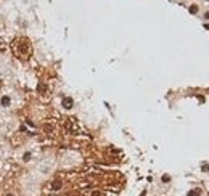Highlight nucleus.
<instances>
[{
	"label": "nucleus",
	"instance_id": "obj_1",
	"mask_svg": "<svg viewBox=\"0 0 209 196\" xmlns=\"http://www.w3.org/2000/svg\"><path fill=\"white\" fill-rule=\"evenodd\" d=\"M0 105H2V108H10L11 106V97L10 95H3V97L0 98Z\"/></svg>",
	"mask_w": 209,
	"mask_h": 196
},
{
	"label": "nucleus",
	"instance_id": "obj_2",
	"mask_svg": "<svg viewBox=\"0 0 209 196\" xmlns=\"http://www.w3.org/2000/svg\"><path fill=\"white\" fill-rule=\"evenodd\" d=\"M61 105H63V108H64V109H71V108H72V105H74V101H72V98H71V97H64V98H63V101H61Z\"/></svg>",
	"mask_w": 209,
	"mask_h": 196
},
{
	"label": "nucleus",
	"instance_id": "obj_3",
	"mask_svg": "<svg viewBox=\"0 0 209 196\" xmlns=\"http://www.w3.org/2000/svg\"><path fill=\"white\" fill-rule=\"evenodd\" d=\"M31 158H32V154L29 153V151H26V153L23 154V161H24V162H29V161H31Z\"/></svg>",
	"mask_w": 209,
	"mask_h": 196
},
{
	"label": "nucleus",
	"instance_id": "obj_4",
	"mask_svg": "<svg viewBox=\"0 0 209 196\" xmlns=\"http://www.w3.org/2000/svg\"><path fill=\"white\" fill-rule=\"evenodd\" d=\"M60 188H61V182L60 180H55L52 183V190H60Z\"/></svg>",
	"mask_w": 209,
	"mask_h": 196
},
{
	"label": "nucleus",
	"instance_id": "obj_5",
	"mask_svg": "<svg viewBox=\"0 0 209 196\" xmlns=\"http://www.w3.org/2000/svg\"><path fill=\"white\" fill-rule=\"evenodd\" d=\"M161 180L164 182V183H167V182H171V177H169V175H162V177H161Z\"/></svg>",
	"mask_w": 209,
	"mask_h": 196
},
{
	"label": "nucleus",
	"instance_id": "obj_6",
	"mask_svg": "<svg viewBox=\"0 0 209 196\" xmlns=\"http://www.w3.org/2000/svg\"><path fill=\"white\" fill-rule=\"evenodd\" d=\"M5 196H16V194H15V193H7Z\"/></svg>",
	"mask_w": 209,
	"mask_h": 196
}]
</instances>
